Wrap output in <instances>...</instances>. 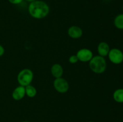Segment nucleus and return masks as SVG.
Listing matches in <instances>:
<instances>
[{
  "label": "nucleus",
  "mask_w": 123,
  "mask_h": 122,
  "mask_svg": "<svg viewBox=\"0 0 123 122\" xmlns=\"http://www.w3.org/2000/svg\"><path fill=\"white\" fill-rule=\"evenodd\" d=\"M28 10L30 16L37 19H43L46 17L50 11L48 4L41 0H36L30 2Z\"/></svg>",
  "instance_id": "obj_1"
},
{
  "label": "nucleus",
  "mask_w": 123,
  "mask_h": 122,
  "mask_svg": "<svg viewBox=\"0 0 123 122\" xmlns=\"http://www.w3.org/2000/svg\"><path fill=\"white\" fill-rule=\"evenodd\" d=\"M90 69L96 74H102L106 69V61L104 57L97 55L92 57L89 63Z\"/></svg>",
  "instance_id": "obj_2"
},
{
  "label": "nucleus",
  "mask_w": 123,
  "mask_h": 122,
  "mask_svg": "<svg viewBox=\"0 0 123 122\" xmlns=\"http://www.w3.org/2000/svg\"><path fill=\"white\" fill-rule=\"evenodd\" d=\"M34 78V74L32 71L28 68L22 69L19 72L17 77L20 86L26 87L31 84Z\"/></svg>",
  "instance_id": "obj_3"
},
{
  "label": "nucleus",
  "mask_w": 123,
  "mask_h": 122,
  "mask_svg": "<svg viewBox=\"0 0 123 122\" xmlns=\"http://www.w3.org/2000/svg\"><path fill=\"white\" fill-rule=\"evenodd\" d=\"M108 56L109 61L114 64L118 65L123 62V52L119 49H111Z\"/></svg>",
  "instance_id": "obj_4"
},
{
  "label": "nucleus",
  "mask_w": 123,
  "mask_h": 122,
  "mask_svg": "<svg viewBox=\"0 0 123 122\" xmlns=\"http://www.w3.org/2000/svg\"><path fill=\"white\" fill-rule=\"evenodd\" d=\"M54 87L58 92L64 93L68 91L69 89L68 83L66 79L62 77L55 78L54 81Z\"/></svg>",
  "instance_id": "obj_5"
},
{
  "label": "nucleus",
  "mask_w": 123,
  "mask_h": 122,
  "mask_svg": "<svg viewBox=\"0 0 123 122\" xmlns=\"http://www.w3.org/2000/svg\"><path fill=\"white\" fill-rule=\"evenodd\" d=\"M79 61L82 62H90V60L93 57V53L92 51L88 49H81L76 53Z\"/></svg>",
  "instance_id": "obj_6"
},
{
  "label": "nucleus",
  "mask_w": 123,
  "mask_h": 122,
  "mask_svg": "<svg viewBox=\"0 0 123 122\" xmlns=\"http://www.w3.org/2000/svg\"><path fill=\"white\" fill-rule=\"evenodd\" d=\"M83 34V31L80 27L77 26H72L68 28V35L73 39L80 38Z\"/></svg>",
  "instance_id": "obj_7"
},
{
  "label": "nucleus",
  "mask_w": 123,
  "mask_h": 122,
  "mask_svg": "<svg viewBox=\"0 0 123 122\" xmlns=\"http://www.w3.org/2000/svg\"><path fill=\"white\" fill-rule=\"evenodd\" d=\"M25 94V87L19 86L14 89L12 93V98L15 100H20L24 98Z\"/></svg>",
  "instance_id": "obj_8"
},
{
  "label": "nucleus",
  "mask_w": 123,
  "mask_h": 122,
  "mask_svg": "<svg viewBox=\"0 0 123 122\" xmlns=\"http://www.w3.org/2000/svg\"><path fill=\"white\" fill-rule=\"evenodd\" d=\"M110 50L109 44L106 42H101L97 46V51L98 55L102 57H105V56H108Z\"/></svg>",
  "instance_id": "obj_9"
},
{
  "label": "nucleus",
  "mask_w": 123,
  "mask_h": 122,
  "mask_svg": "<svg viewBox=\"0 0 123 122\" xmlns=\"http://www.w3.org/2000/svg\"><path fill=\"white\" fill-rule=\"evenodd\" d=\"M51 74L55 78H57L62 77V75L63 74V68L62 66L59 63H55L51 67Z\"/></svg>",
  "instance_id": "obj_10"
},
{
  "label": "nucleus",
  "mask_w": 123,
  "mask_h": 122,
  "mask_svg": "<svg viewBox=\"0 0 123 122\" xmlns=\"http://www.w3.org/2000/svg\"><path fill=\"white\" fill-rule=\"evenodd\" d=\"M114 100L118 103H123V89L120 88L115 90L113 93Z\"/></svg>",
  "instance_id": "obj_11"
},
{
  "label": "nucleus",
  "mask_w": 123,
  "mask_h": 122,
  "mask_svg": "<svg viewBox=\"0 0 123 122\" xmlns=\"http://www.w3.org/2000/svg\"><path fill=\"white\" fill-rule=\"evenodd\" d=\"M114 23L117 28L123 30V13L118 14L115 17Z\"/></svg>",
  "instance_id": "obj_12"
},
{
  "label": "nucleus",
  "mask_w": 123,
  "mask_h": 122,
  "mask_svg": "<svg viewBox=\"0 0 123 122\" xmlns=\"http://www.w3.org/2000/svg\"><path fill=\"white\" fill-rule=\"evenodd\" d=\"M25 93L29 98H34L37 94V90L32 85H28L25 87Z\"/></svg>",
  "instance_id": "obj_13"
},
{
  "label": "nucleus",
  "mask_w": 123,
  "mask_h": 122,
  "mask_svg": "<svg viewBox=\"0 0 123 122\" xmlns=\"http://www.w3.org/2000/svg\"><path fill=\"white\" fill-rule=\"evenodd\" d=\"M68 61L70 63H76L79 61V59H78L76 55H72V56H70Z\"/></svg>",
  "instance_id": "obj_14"
},
{
  "label": "nucleus",
  "mask_w": 123,
  "mask_h": 122,
  "mask_svg": "<svg viewBox=\"0 0 123 122\" xmlns=\"http://www.w3.org/2000/svg\"><path fill=\"white\" fill-rule=\"evenodd\" d=\"M10 3L13 5H18L21 4L24 1V0H8Z\"/></svg>",
  "instance_id": "obj_15"
},
{
  "label": "nucleus",
  "mask_w": 123,
  "mask_h": 122,
  "mask_svg": "<svg viewBox=\"0 0 123 122\" xmlns=\"http://www.w3.org/2000/svg\"><path fill=\"white\" fill-rule=\"evenodd\" d=\"M4 52H5L4 48V47L2 46V45H1V44H0V57L2 56V55L4 54Z\"/></svg>",
  "instance_id": "obj_16"
},
{
  "label": "nucleus",
  "mask_w": 123,
  "mask_h": 122,
  "mask_svg": "<svg viewBox=\"0 0 123 122\" xmlns=\"http://www.w3.org/2000/svg\"><path fill=\"white\" fill-rule=\"evenodd\" d=\"M25 1H26V2H33V1H36V0H25Z\"/></svg>",
  "instance_id": "obj_17"
},
{
  "label": "nucleus",
  "mask_w": 123,
  "mask_h": 122,
  "mask_svg": "<svg viewBox=\"0 0 123 122\" xmlns=\"http://www.w3.org/2000/svg\"><path fill=\"white\" fill-rule=\"evenodd\" d=\"M27 122V121H24V122Z\"/></svg>",
  "instance_id": "obj_18"
},
{
  "label": "nucleus",
  "mask_w": 123,
  "mask_h": 122,
  "mask_svg": "<svg viewBox=\"0 0 123 122\" xmlns=\"http://www.w3.org/2000/svg\"><path fill=\"white\" fill-rule=\"evenodd\" d=\"M93 122V121H90V122Z\"/></svg>",
  "instance_id": "obj_19"
},
{
  "label": "nucleus",
  "mask_w": 123,
  "mask_h": 122,
  "mask_svg": "<svg viewBox=\"0 0 123 122\" xmlns=\"http://www.w3.org/2000/svg\"></svg>",
  "instance_id": "obj_20"
}]
</instances>
